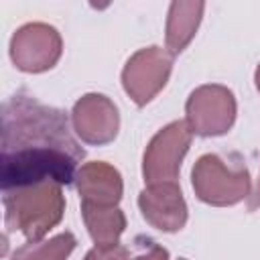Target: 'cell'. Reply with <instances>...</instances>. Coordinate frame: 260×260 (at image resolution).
Wrapping results in <instances>:
<instances>
[{
  "instance_id": "1",
  "label": "cell",
  "mask_w": 260,
  "mask_h": 260,
  "mask_svg": "<svg viewBox=\"0 0 260 260\" xmlns=\"http://www.w3.org/2000/svg\"><path fill=\"white\" fill-rule=\"evenodd\" d=\"M0 183L2 191L43 181L69 185L85 150L69 128L63 110L18 91L2 104Z\"/></svg>"
},
{
  "instance_id": "2",
  "label": "cell",
  "mask_w": 260,
  "mask_h": 260,
  "mask_svg": "<svg viewBox=\"0 0 260 260\" xmlns=\"http://www.w3.org/2000/svg\"><path fill=\"white\" fill-rule=\"evenodd\" d=\"M4 223L12 232H20L28 242H41L63 217L65 199L61 183L43 181L26 187L2 191Z\"/></svg>"
},
{
  "instance_id": "3",
  "label": "cell",
  "mask_w": 260,
  "mask_h": 260,
  "mask_svg": "<svg viewBox=\"0 0 260 260\" xmlns=\"http://www.w3.org/2000/svg\"><path fill=\"white\" fill-rule=\"evenodd\" d=\"M195 195L209 205H234L244 197H250V173L246 167L230 169L221 156L203 154L197 158L191 173Z\"/></svg>"
},
{
  "instance_id": "4",
  "label": "cell",
  "mask_w": 260,
  "mask_h": 260,
  "mask_svg": "<svg viewBox=\"0 0 260 260\" xmlns=\"http://www.w3.org/2000/svg\"><path fill=\"white\" fill-rule=\"evenodd\" d=\"M191 128L185 120L171 122L154 134L142 158V175L146 185L177 183L183 156L191 144Z\"/></svg>"
},
{
  "instance_id": "5",
  "label": "cell",
  "mask_w": 260,
  "mask_h": 260,
  "mask_svg": "<svg viewBox=\"0 0 260 260\" xmlns=\"http://www.w3.org/2000/svg\"><path fill=\"white\" fill-rule=\"evenodd\" d=\"M185 112V122L193 134L219 136L225 134L236 120V100L223 85H201L189 95Z\"/></svg>"
},
{
  "instance_id": "6",
  "label": "cell",
  "mask_w": 260,
  "mask_h": 260,
  "mask_svg": "<svg viewBox=\"0 0 260 260\" xmlns=\"http://www.w3.org/2000/svg\"><path fill=\"white\" fill-rule=\"evenodd\" d=\"M173 67V55L160 47L136 51L122 71V85L136 106L148 104L167 83Z\"/></svg>"
},
{
  "instance_id": "7",
  "label": "cell",
  "mask_w": 260,
  "mask_h": 260,
  "mask_svg": "<svg viewBox=\"0 0 260 260\" xmlns=\"http://www.w3.org/2000/svg\"><path fill=\"white\" fill-rule=\"evenodd\" d=\"M61 35L45 22L20 26L10 41V57L20 71L41 73L51 69L61 57Z\"/></svg>"
},
{
  "instance_id": "8",
  "label": "cell",
  "mask_w": 260,
  "mask_h": 260,
  "mask_svg": "<svg viewBox=\"0 0 260 260\" xmlns=\"http://www.w3.org/2000/svg\"><path fill=\"white\" fill-rule=\"evenodd\" d=\"M73 130L87 144H108L116 138L120 116L114 102L102 93H87L73 106Z\"/></svg>"
},
{
  "instance_id": "9",
  "label": "cell",
  "mask_w": 260,
  "mask_h": 260,
  "mask_svg": "<svg viewBox=\"0 0 260 260\" xmlns=\"http://www.w3.org/2000/svg\"><path fill=\"white\" fill-rule=\"evenodd\" d=\"M142 217L160 232H179L187 223V205L177 183L148 185L138 195Z\"/></svg>"
},
{
  "instance_id": "10",
  "label": "cell",
  "mask_w": 260,
  "mask_h": 260,
  "mask_svg": "<svg viewBox=\"0 0 260 260\" xmlns=\"http://www.w3.org/2000/svg\"><path fill=\"white\" fill-rule=\"evenodd\" d=\"M75 185L83 203L108 205V207H116L124 191L120 173L112 165L102 160L85 162L83 167H79Z\"/></svg>"
},
{
  "instance_id": "11",
  "label": "cell",
  "mask_w": 260,
  "mask_h": 260,
  "mask_svg": "<svg viewBox=\"0 0 260 260\" xmlns=\"http://www.w3.org/2000/svg\"><path fill=\"white\" fill-rule=\"evenodd\" d=\"M203 2H173L167 18V49L171 55H179L195 37V30L203 16Z\"/></svg>"
},
{
  "instance_id": "12",
  "label": "cell",
  "mask_w": 260,
  "mask_h": 260,
  "mask_svg": "<svg viewBox=\"0 0 260 260\" xmlns=\"http://www.w3.org/2000/svg\"><path fill=\"white\" fill-rule=\"evenodd\" d=\"M81 215H83L85 228L98 248H110V246L118 244V240L126 228V217L118 207L93 205V203L81 201Z\"/></svg>"
},
{
  "instance_id": "13",
  "label": "cell",
  "mask_w": 260,
  "mask_h": 260,
  "mask_svg": "<svg viewBox=\"0 0 260 260\" xmlns=\"http://www.w3.org/2000/svg\"><path fill=\"white\" fill-rule=\"evenodd\" d=\"M77 240L71 232H63L47 242H26L12 254V260H67Z\"/></svg>"
},
{
  "instance_id": "14",
  "label": "cell",
  "mask_w": 260,
  "mask_h": 260,
  "mask_svg": "<svg viewBox=\"0 0 260 260\" xmlns=\"http://www.w3.org/2000/svg\"><path fill=\"white\" fill-rule=\"evenodd\" d=\"M130 252L126 246L122 244H116V246H110V248H91L83 260H128Z\"/></svg>"
},
{
  "instance_id": "15",
  "label": "cell",
  "mask_w": 260,
  "mask_h": 260,
  "mask_svg": "<svg viewBox=\"0 0 260 260\" xmlns=\"http://www.w3.org/2000/svg\"><path fill=\"white\" fill-rule=\"evenodd\" d=\"M128 260H130V258H128ZM132 260H169V252H167L162 246H158V244L150 242L148 250H146V252H142V254H138V256H136V258H132Z\"/></svg>"
},
{
  "instance_id": "16",
  "label": "cell",
  "mask_w": 260,
  "mask_h": 260,
  "mask_svg": "<svg viewBox=\"0 0 260 260\" xmlns=\"http://www.w3.org/2000/svg\"><path fill=\"white\" fill-rule=\"evenodd\" d=\"M260 207V181H258V185H256V189L250 193V197H248V209L250 211H254V209H258Z\"/></svg>"
},
{
  "instance_id": "17",
  "label": "cell",
  "mask_w": 260,
  "mask_h": 260,
  "mask_svg": "<svg viewBox=\"0 0 260 260\" xmlns=\"http://www.w3.org/2000/svg\"><path fill=\"white\" fill-rule=\"evenodd\" d=\"M256 85H258V91H260V65L256 69Z\"/></svg>"
},
{
  "instance_id": "18",
  "label": "cell",
  "mask_w": 260,
  "mask_h": 260,
  "mask_svg": "<svg viewBox=\"0 0 260 260\" xmlns=\"http://www.w3.org/2000/svg\"><path fill=\"white\" fill-rule=\"evenodd\" d=\"M179 260H185V258H179Z\"/></svg>"
}]
</instances>
